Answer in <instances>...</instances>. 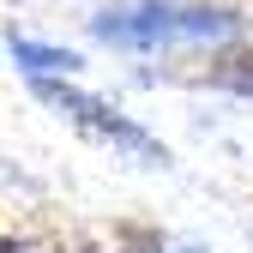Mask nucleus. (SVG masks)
<instances>
[{
    "label": "nucleus",
    "instance_id": "f257e3e1",
    "mask_svg": "<svg viewBox=\"0 0 253 253\" xmlns=\"http://www.w3.org/2000/svg\"><path fill=\"white\" fill-rule=\"evenodd\" d=\"M229 24H235V12H223V6H169V0L109 6V12L90 18V30L115 48H157V42H181V37H217Z\"/></svg>",
    "mask_w": 253,
    "mask_h": 253
},
{
    "label": "nucleus",
    "instance_id": "f03ea898",
    "mask_svg": "<svg viewBox=\"0 0 253 253\" xmlns=\"http://www.w3.org/2000/svg\"><path fill=\"white\" fill-rule=\"evenodd\" d=\"M37 97H42L48 109H60V115L73 121V126L97 133V139H115V145H126V151H139V157H163V151H157V139L145 133L139 121L115 115L103 97H84V90H73V84H54V79H37Z\"/></svg>",
    "mask_w": 253,
    "mask_h": 253
},
{
    "label": "nucleus",
    "instance_id": "7ed1b4c3",
    "mask_svg": "<svg viewBox=\"0 0 253 253\" xmlns=\"http://www.w3.org/2000/svg\"><path fill=\"white\" fill-rule=\"evenodd\" d=\"M12 60H24V67L42 73V79H60V73H79L84 67L73 48H48V42H30V37H12Z\"/></svg>",
    "mask_w": 253,
    "mask_h": 253
},
{
    "label": "nucleus",
    "instance_id": "20e7f679",
    "mask_svg": "<svg viewBox=\"0 0 253 253\" xmlns=\"http://www.w3.org/2000/svg\"><path fill=\"white\" fill-rule=\"evenodd\" d=\"M205 79L223 84V90H253V42H247V48H229V54H217Z\"/></svg>",
    "mask_w": 253,
    "mask_h": 253
},
{
    "label": "nucleus",
    "instance_id": "39448f33",
    "mask_svg": "<svg viewBox=\"0 0 253 253\" xmlns=\"http://www.w3.org/2000/svg\"><path fill=\"white\" fill-rule=\"evenodd\" d=\"M18 247H24L18 235H0V253H18Z\"/></svg>",
    "mask_w": 253,
    "mask_h": 253
}]
</instances>
